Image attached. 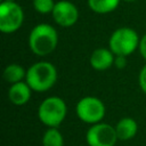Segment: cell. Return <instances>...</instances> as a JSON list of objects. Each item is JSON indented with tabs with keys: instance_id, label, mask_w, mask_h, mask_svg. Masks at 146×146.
<instances>
[{
	"instance_id": "1",
	"label": "cell",
	"mask_w": 146,
	"mask_h": 146,
	"mask_svg": "<svg viewBox=\"0 0 146 146\" xmlns=\"http://www.w3.org/2000/svg\"><path fill=\"white\" fill-rule=\"evenodd\" d=\"M58 44V33L56 29L47 23H40L32 27L29 34V47L31 51L40 57L54 52Z\"/></svg>"
},
{
	"instance_id": "2",
	"label": "cell",
	"mask_w": 146,
	"mask_h": 146,
	"mask_svg": "<svg viewBox=\"0 0 146 146\" xmlns=\"http://www.w3.org/2000/svg\"><path fill=\"white\" fill-rule=\"evenodd\" d=\"M57 76V68L52 63L40 60L26 70L25 81L33 91L46 92L56 84Z\"/></svg>"
},
{
	"instance_id": "3",
	"label": "cell",
	"mask_w": 146,
	"mask_h": 146,
	"mask_svg": "<svg viewBox=\"0 0 146 146\" xmlns=\"http://www.w3.org/2000/svg\"><path fill=\"white\" fill-rule=\"evenodd\" d=\"M67 114V105L63 98L50 96L44 98L38 107V117L47 128H58L65 120Z\"/></svg>"
},
{
	"instance_id": "4",
	"label": "cell",
	"mask_w": 146,
	"mask_h": 146,
	"mask_svg": "<svg viewBox=\"0 0 146 146\" xmlns=\"http://www.w3.org/2000/svg\"><path fill=\"white\" fill-rule=\"evenodd\" d=\"M140 38L136 30L128 26H122L112 32L108 39V48L115 56H130L139 47Z\"/></svg>"
},
{
	"instance_id": "5",
	"label": "cell",
	"mask_w": 146,
	"mask_h": 146,
	"mask_svg": "<svg viewBox=\"0 0 146 146\" xmlns=\"http://www.w3.org/2000/svg\"><path fill=\"white\" fill-rule=\"evenodd\" d=\"M24 22V11L15 0L0 2V31L5 34L15 33Z\"/></svg>"
},
{
	"instance_id": "6",
	"label": "cell",
	"mask_w": 146,
	"mask_h": 146,
	"mask_svg": "<svg viewBox=\"0 0 146 146\" xmlns=\"http://www.w3.org/2000/svg\"><path fill=\"white\" fill-rule=\"evenodd\" d=\"M106 113L103 100L95 96H84L75 105V114L84 123L94 124L102 122Z\"/></svg>"
},
{
	"instance_id": "7",
	"label": "cell",
	"mask_w": 146,
	"mask_h": 146,
	"mask_svg": "<svg viewBox=\"0 0 146 146\" xmlns=\"http://www.w3.org/2000/svg\"><path fill=\"white\" fill-rule=\"evenodd\" d=\"M117 140L115 127L105 122L90 124V128L86 132V143L88 146H115Z\"/></svg>"
},
{
	"instance_id": "8",
	"label": "cell",
	"mask_w": 146,
	"mask_h": 146,
	"mask_svg": "<svg viewBox=\"0 0 146 146\" xmlns=\"http://www.w3.org/2000/svg\"><path fill=\"white\" fill-rule=\"evenodd\" d=\"M51 16L57 25L62 27H71L79 19V9L72 1L59 0L55 3Z\"/></svg>"
},
{
	"instance_id": "9",
	"label": "cell",
	"mask_w": 146,
	"mask_h": 146,
	"mask_svg": "<svg viewBox=\"0 0 146 146\" xmlns=\"http://www.w3.org/2000/svg\"><path fill=\"white\" fill-rule=\"evenodd\" d=\"M115 55L110 48H96L89 58L91 67L96 71H106L114 66Z\"/></svg>"
},
{
	"instance_id": "10",
	"label": "cell",
	"mask_w": 146,
	"mask_h": 146,
	"mask_svg": "<svg viewBox=\"0 0 146 146\" xmlns=\"http://www.w3.org/2000/svg\"><path fill=\"white\" fill-rule=\"evenodd\" d=\"M32 91L33 90L31 89V87L27 84L25 80L19 81L10 84L8 89V98L14 105L22 106V105H25L31 99Z\"/></svg>"
},
{
	"instance_id": "11",
	"label": "cell",
	"mask_w": 146,
	"mask_h": 146,
	"mask_svg": "<svg viewBox=\"0 0 146 146\" xmlns=\"http://www.w3.org/2000/svg\"><path fill=\"white\" fill-rule=\"evenodd\" d=\"M114 127H115V131L119 140H123V141L132 139L138 131L137 121L129 116H124L120 119Z\"/></svg>"
},
{
	"instance_id": "12",
	"label": "cell",
	"mask_w": 146,
	"mask_h": 146,
	"mask_svg": "<svg viewBox=\"0 0 146 146\" xmlns=\"http://www.w3.org/2000/svg\"><path fill=\"white\" fill-rule=\"evenodd\" d=\"M121 0H87V5L89 9L96 14H110L114 11Z\"/></svg>"
},
{
	"instance_id": "13",
	"label": "cell",
	"mask_w": 146,
	"mask_h": 146,
	"mask_svg": "<svg viewBox=\"0 0 146 146\" xmlns=\"http://www.w3.org/2000/svg\"><path fill=\"white\" fill-rule=\"evenodd\" d=\"M2 76H3V79H5L6 82L13 84V83H16V82H19V81H24L25 80L26 70L22 65L16 64V63H13V64H9V65H7L5 67Z\"/></svg>"
},
{
	"instance_id": "14",
	"label": "cell",
	"mask_w": 146,
	"mask_h": 146,
	"mask_svg": "<svg viewBox=\"0 0 146 146\" xmlns=\"http://www.w3.org/2000/svg\"><path fill=\"white\" fill-rule=\"evenodd\" d=\"M42 146H64V137L56 127L48 128L41 139Z\"/></svg>"
},
{
	"instance_id": "15",
	"label": "cell",
	"mask_w": 146,
	"mask_h": 146,
	"mask_svg": "<svg viewBox=\"0 0 146 146\" xmlns=\"http://www.w3.org/2000/svg\"><path fill=\"white\" fill-rule=\"evenodd\" d=\"M55 3L56 2L54 0H33V2H32L34 10L41 15L51 14L52 9L55 7Z\"/></svg>"
},
{
	"instance_id": "16",
	"label": "cell",
	"mask_w": 146,
	"mask_h": 146,
	"mask_svg": "<svg viewBox=\"0 0 146 146\" xmlns=\"http://www.w3.org/2000/svg\"><path fill=\"white\" fill-rule=\"evenodd\" d=\"M138 83H139V87L141 89V91L146 95V64L141 67L140 72H139V75H138Z\"/></svg>"
},
{
	"instance_id": "17",
	"label": "cell",
	"mask_w": 146,
	"mask_h": 146,
	"mask_svg": "<svg viewBox=\"0 0 146 146\" xmlns=\"http://www.w3.org/2000/svg\"><path fill=\"white\" fill-rule=\"evenodd\" d=\"M128 62H127V56H121V55H117L115 56V59H114V66L119 70H123L125 66H127Z\"/></svg>"
},
{
	"instance_id": "18",
	"label": "cell",
	"mask_w": 146,
	"mask_h": 146,
	"mask_svg": "<svg viewBox=\"0 0 146 146\" xmlns=\"http://www.w3.org/2000/svg\"><path fill=\"white\" fill-rule=\"evenodd\" d=\"M138 50L141 55V57L146 60V33L140 38V42H139V47Z\"/></svg>"
},
{
	"instance_id": "19",
	"label": "cell",
	"mask_w": 146,
	"mask_h": 146,
	"mask_svg": "<svg viewBox=\"0 0 146 146\" xmlns=\"http://www.w3.org/2000/svg\"><path fill=\"white\" fill-rule=\"evenodd\" d=\"M122 1H125V2H133V1H136V0H122Z\"/></svg>"
}]
</instances>
